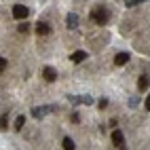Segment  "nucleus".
Masks as SVG:
<instances>
[{"label": "nucleus", "instance_id": "12", "mask_svg": "<svg viewBox=\"0 0 150 150\" xmlns=\"http://www.w3.org/2000/svg\"><path fill=\"white\" fill-rule=\"evenodd\" d=\"M23 123H25V116H19L15 121V129H17V131H21V129H23Z\"/></svg>", "mask_w": 150, "mask_h": 150}, {"label": "nucleus", "instance_id": "8", "mask_svg": "<svg viewBox=\"0 0 150 150\" xmlns=\"http://www.w3.org/2000/svg\"><path fill=\"white\" fill-rule=\"evenodd\" d=\"M76 25H78V15L70 13V15H68V28H70V30H74Z\"/></svg>", "mask_w": 150, "mask_h": 150}, {"label": "nucleus", "instance_id": "6", "mask_svg": "<svg viewBox=\"0 0 150 150\" xmlns=\"http://www.w3.org/2000/svg\"><path fill=\"white\" fill-rule=\"evenodd\" d=\"M85 57H87L85 51H76V53H72V57H70V59H72L74 64H81V62H85Z\"/></svg>", "mask_w": 150, "mask_h": 150}, {"label": "nucleus", "instance_id": "11", "mask_svg": "<svg viewBox=\"0 0 150 150\" xmlns=\"http://www.w3.org/2000/svg\"><path fill=\"white\" fill-rule=\"evenodd\" d=\"M148 76H142V78H139V81H137V87H139V91H144V89H148Z\"/></svg>", "mask_w": 150, "mask_h": 150}, {"label": "nucleus", "instance_id": "2", "mask_svg": "<svg viewBox=\"0 0 150 150\" xmlns=\"http://www.w3.org/2000/svg\"><path fill=\"white\" fill-rule=\"evenodd\" d=\"M28 15H30L28 6H23V4H15L13 6V17L15 19H28Z\"/></svg>", "mask_w": 150, "mask_h": 150}, {"label": "nucleus", "instance_id": "14", "mask_svg": "<svg viewBox=\"0 0 150 150\" xmlns=\"http://www.w3.org/2000/svg\"><path fill=\"white\" fill-rule=\"evenodd\" d=\"M139 2H146V0H127V6H135Z\"/></svg>", "mask_w": 150, "mask_h": 150}, {"label": "nucleus", "instance_id": "10", "mask_svg": "<svg viewBox=\"0 0 150 150\" xmlns=\"http://www.w3.org/2000/svg\"><path fill=\"white\" fill-rule=\"evenodd\" d=\"M49 110H51L49 106H45V108H34V110H32V114H34L36 118H40V116H45V114L49 112Z\"/></svg>", "mask_w": 150, "mask_h": 150}, {"label": "nucleus", "instance_id": "3", "mask_svg": "<svg viewBox=\"0 0 150 150\" xmlns=\"http://www.w3.org/2000/svg\"><path fill=\"white\" fill-rule=\"evenodd\" d=\"M42 76H45V81H49V83H53L55 78H57V72H55V68H51V66H47V68L42 70Z\"/></svg>", "mask_w": 150, "mask_h": 150}, {"label": "nucleus", "instance_id": "15", "mask_svg": "<svg viewBox=\"0 0 150 150\" xmlns=\"http://www.w3.org/2000/svg\"><path fill=\"white\" fill-rule=\"evenodd\" d=\"M4 70H6V59L0 57V72H4Z\"/></svg>", "mask_w": 150, "mask_h": 150}, {"label": "nucleus", "instance_id": "17", "mask_svg": "<svg viewBox=\"0 0 150 150\" xmlns=\"http://www.w3.org/2000/svg\"><path fill=\"white\" fill-rule=\"evenodd\" d=\"M144 108H146V110H150V93H148V97H146V102H144Z\"/></svg>", "mask_w": 150, "mask_h": 150}, {"label": "nucleus", "instance_id": "5", "mask_svg": "<svg viewBox=\"0 0 150 150\" xmlns=\"http://www.w3.org/2000/svg\"><path fill=\"white\" fill-rule=\"evenodd\" d=\"M129 62V53H118L116 57H114V64L116 66H125Z\"/></svg>", "mask_w": 150, "mask_h": 150}, {"label": "nucleus", "instance_id": "16", "mask_svg": "<svg viewBox=\"0 0 150 150\" xmlns=\"http://www.w3.org/2000/svg\"><path fill=\"white\" fill-rule=\"evenodd\" d=\"M28 30H30L28 23H21V25H19V32H28Z\"/></svg>", "mask_w": 150, "mask_h": 150}, {"label": "nucleus", "instance_id": "1", "mask_svg": "<svg viewBox=\"0 0 150 150\" xmlns=\"http://www.w3.org/2000/svg\"><path fill=\"white\" fill-rule=\"evenodd\" d=\"M91 19H93L95 23H99V25L108 23V19H110V13H108V8H106V6H95L93 11H91Z\"/></svg>", "mask_w": 150, "mask_h": 150}, {"label": "nucleus", "instance_id": "13", "mask_svg": "<svg viewBox=\"0 0 150 150\" xmlns=\"http://www.w3.org/2000/svg\"><path fill=\"white\" fill-rule=\"evenodd\" d=\"M6 121H8L6 114H4V116H0V129H6Z\"/></svg>", "mask_w": 150, "mask_h": 150}, {"label": "nucleus", "instance_id": "9", "mask_svg": "<svg viewBox=\"0 0 150 150\" xmlns=\"http://www.w3.org/2000/svg\"><path fill=\"white\" fill-rule=\"evenodd\" d=\"M62 146H64V150H74V148H76V144H74V139H72V137H64Z\"/></svg>", "mask_w": 150, "mask_h": 150}, {"label": "nucleus", "instance_id": "18", "mask_svg": "<svg viewBox=\"0 0 150 150\" xmlns=\"http://www.w3.org/2000/svg\"><path fill=\"white\" fill-rule=\"evenodd\" d=\"M106 106H108V99H106V97L99 99V108H106Z\"/></svg>", "mask_w": 150, "mask_h": 150}, {"label": "nucleus", "instance_id": "7", "mask_svg": "<svg viewBox=\"0 0 150 150\" xmlns=\"http://www.w3.org/2000/svg\"><path fill=\"white\" fill-rule=\"evenodd\" d=\"M36 32H38V34H49V32H51V28H49V23H45V21H38Z\"/></svg>", "mask_w": 150, "mask_h": 150}, {"label": "nucleus", "instance_id": "4", "mask_svg": "<svg viewBox=\"0 0 150 150\" xmlns=\"http://www.w3.org/2000/svg\"><path fill=\"white\" fill-rule=\"evenodd\" d=\"M123 142H125V135H123V131H118V129H116V131L112 133V144L121 148V146H123Z\"/></svg>", "mask_w": 150, "mask_h": 150}]
</instances>
